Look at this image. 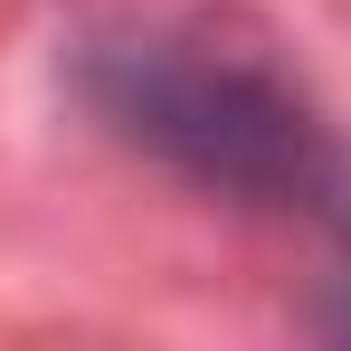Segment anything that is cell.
Wrapping results in <instances>:
<instances>
[{
    "mask_svg": "<svg viewBox=\"0 0 351 351\" xmlns=\"http://www.w3.org/2000/svg\"><path fill=\"white\" fill-rule=\"evenodd\" d=\"M86 105L133 152L171 162L180 180H199L219 199L285 209V199H323V180H332V133L313 114V95L256 48H228L209 29L105 38L86 58Z\"/></svg>",
    "mask_w": 351,
    "mask_h": 351,
    "instance_id": "6da1fadb",
    "label": "cell"
},
{
    "mask_svg": "<svg viewBox=\"0 0 351 351\" xmlns=\"http://www.w3.org/2000/svg\"><path fill=\"white\" fill-rule=\"evenodd\" d=\"M342 228H351V209H342Z\"/></svg>",
    "mask_w": 351,
    "mask_h": 351,
    "instance_id": "7a4b0ae2",
    "label": "cell"
}]
</instances>
